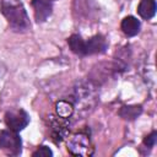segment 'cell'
<instances>
[{
  "label": "cell",
  "instance_id": "obj_1",
  "mask_svg": "<svg viewBox=\"0 0 157 157\" xmlns=\"http://www.w3.org/2000/svg\"><path fill=\"white\" fill-rule=\"evenodd\" d=\"M74 105V112L80 117L90 114L98 102V91L97 86L92 80H83L76 82L72 88L71 101Z\"/></svg>",
  "mask_w": 157,
  "mask_h": 157
},
{
  "label": "cell",
  "instance_id": "obj_2",
  "mask_svg": "<svg viewBox=\"0 0 157 157\" xmlns=\"http://www.w3.org/2000/svg\"><path fill=\"white\" fill-rule=\"evenodd\" d=\"M1 12L15 32H25L31 27L25 5L21 0H1Z\"/></svg>",
  "mask_w": 157,
  "mask_h": 157
},
{
  "label": "cell",
  "instance_id": "obj_3",
  "mask_svg": "<svg viewBox=\"0 0 157 157\" xmlns=\"http://www.w3.org/2000/svg\"><path fill=\"white\" fill-rule=\"evenodd\" d=\"M66 147L69 153H71L72 156L88 157V156H92L94 152V147L91 142L90 135L85 131L75 132L74 135H71L67 139Z\"/></svg>",
  "mask_w": 157,
  "mask_h": 157
},
{
  "label": "cell",
  "instance_id": "obj_4",
  "mask_svg": "<svg viewBox=\"0 0 157 157\" xmlns=\"http://www.w3.org/2000/svg\"><path fill=\"white\" fill-rule=\"evenodd\" d=\"M0 148L10 156H18L22 151V141L17 132L10 129L2 130L0 132Z\"/></svg>",
  "mask_w": 157,
  "mask_h": 157
},
{
  "label": "cell",
  "instance_id": "obj_5",
  "mask_svg": "<svg viewBox=\"0 0 157 157\" xmlns=\"http://www.w3.org/2000/svg\"><path fill=\"white\" fill-rule=\"evenodd\" d=\"M5 123L10 130L16 132L23 130L29 123L28 113L22 108H12L5 114Z\"/></svg>",
  "mask_w": 157,
  "mask_h": 157
},
{
  "label": "cell",
  "instance_id": "obj_6",
  "mask_svg": "<svg viewBox=\"0 0 157 157\" xmlns=\"http://www.w3.org/2000/svg\"><path fill=\"white\" fill-rule=\"evenodd\" d=\"M49 128H50V135L55 144L61 142L69 134V124L66 123L65 118H61L59 115L50 117L49 118Z\"/></svg>",
  "mask_w": 157,
  "mask_h": 157
},
{
  "label": "cell",
  "instance_id": "obj_7",
  "mask_svg": "<svg viewBox=\"0 0 157 157\" xmlns=\"http://www.w3.org/2000/svg\"><path fill=\"white\" fill-rule=\"evenodd\" d=\"M108 48V43L105 38L101 34H96L85 42V55L92 54H102Z\"/></svg>",
  "mask_w": 157,
  "mask_h": 157
},
{
  "label": "cell",
  "instance_id": "obj_8",
  "mask_svg": "<svg viewBox=\"0 0 157 157\" xmlns=\"http://www.w3.org/2000/svg\"><path fill=\"white\" fill-rule=\"evenodd\" d=\"M32 7L37 22H44L53 11V2L47 0H32Z\"/></svg>",
  "mask_w": 157,
  "mask_h": 157
},
{
  "label": "cell",
  "instance_id": "obj_9",
  "mask_svg": "<svg viewBox=\"0 0 157 157\" xmlns=\"http://www.w3.org/2000/svg\"><path fill=\"white\" fill-rule=\"evenodd\" d=\"M121 31L128 37H134L140 32V21L134 16H126L120 23Z\"/></svg>",
  "mask_w": 157,
  "mask_h": 157
},
{
  "label": "cell",
  "instance_id": "obj_10",
  "mask_svg": "<svg viewBox=\"0 0 157 157\" xmlns=\"http://www.w3.org/2000/svg\"><path fill=\"white\" fill-rule=\"evenodd\" d=\"M156 1L155 0H141L137 6V13L144 20H150L156 13Z\"/></svg>",
  "mask_w": 157,
  "mask_h": 157
},
{
  "label": "cell",
  "instance_id": "obj_11",
  "mask_svg": "<svg viewBox=\"0 0 157 157\" xmlns=\"http://www.w3.org/2000/svg\"><path fill=\"white\" fill-rule=\"evenodd\" d=\"M67 44L75 54L81 55V56L85 55V40L81 38V36H78V34L70 36L67 38Z\"/></svg>",
  "mask_w": 157,
  "mask_h": 157
},
{
  "label": "cell",
  "instance_id": "obj_12",
  "mask_svg": "<svg viewBox=\"0 0 157 157\" xmlns=\"http://www.w3.org/2000/svg\"><path fill=\"white\" fill-rule=\"evenodd\" d=\"M55 112L56 115L67 119L74 114V105L70 101H59L55 104Z\"/></svg>",
  "mask_w": 157,
  "mask_h": 157
},
{
  "label": "cell",
  "instance_id": "obj_13",
  "mask_svg": "<svg viewBox=\"0 0 157 157\" xmlns=\"http://www.w3.org/2000/svg\"><path fill=\"white\" fill-rule=\"evenodd\" d=\"M142 112V108L141 105H125L120 109L119 112V115L124 119H128V120H132L135 118H137Z\"/></svg>",
  "mask_w": 157,
  "mask_h": 157
},
{
  "label": "cell",
  "instance_id": "obj_14",
  "mask_svg": "<svg viewBox=\"0 0 157 157\" xmlns=\"http://www.w3.org/2000/svg\"><path fill=\"white\" fill-rule=\"evenodd\" d=\"M33 157H49V156H53V152L49 147L47 146H39L33 153H32Z\"/></svg>",
  "mask_w": 157,
  "mask_h": 157
},
{
  "label": "cell",
  "instance_id": "obj_15",
  "mask_svg": "<svg viewBox=\"0 0 157 157\" xmlns=\"http://www.w3.org/2000/svg\"><path fill=\"white\" fill-rule=\"evenodd\" d=\"M156 140H157V132L156 131H152L150 135H147L145 139H144V145L146 147H153L155 144H156Z\"/></svg>",
  "mask_w": 157,
  "mask_h": 157
},
{
  "label": "cell",
  "instance_id": "obj_16",
  "mask_svg": "<svg viewBox=\"0 0 157 157\" xmlns=\"http://www.w3.org/2000/svg\"><path fill=\"white\" fill-rule=\"evenodd\" d=\"M47 1H49V2H53V1H55V0H47Z\"/></svg>",
  "mask_w": 157,
  "mask_h": 157
}]
</instances>
